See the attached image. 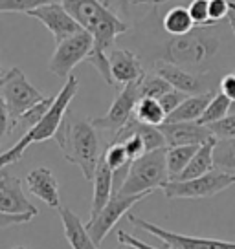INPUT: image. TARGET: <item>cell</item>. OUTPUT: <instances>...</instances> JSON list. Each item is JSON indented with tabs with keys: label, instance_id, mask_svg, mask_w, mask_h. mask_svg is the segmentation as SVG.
Segmentation results:
<instances>
[{
	"label": "cell",
	"instance_id": "1",
	"mask_svg": "<svg viewBox=\"0 0 235 249\" xmlns=\"http://www.w3.org/2000/svg\"><path fill=\"white\" fill-rule=\"evenodd\" d=\"M61 4L78 20L79 26L94 37V48L86 57V62L94 66L107 85L116 86L110 73L109 52L114 48L118 35L129 30V24L121 20L101 0H61Z\"/></svg>",
	"mask_w": 235,
	"mask_h": 249
},
{
	"label": "cell",
	"instance_id": "2",
	"mask_svg": "<svg viewBox=\"0 0 235 249\" xmlns=\"http://www.w3.org/2000/svg\"><path fill=\"white\" fill-rule=\"evenodd\" d=\"M54 140L57 141L64 160L76 165L86 181H92L98 161L103 154L98 128L94 126L92 119L78 116L68 108L64 112L63 121L59 124Z\"/></svg>",
	"mask_w": 235,
	"mask_h": 249
},
{
	"label": "cell",
	"instance_id": "3",
	"mask_svg": "<svg viewBox=\"0 0 235 249\" xmlns=\"http://www.w3.org/2000/svg\"><path fill=\"white\" fill-rule=\"evenodd\" d=\"M217 26H195L189 33L176 35L165 42L162 61L176 64L195 73L212 71L213 61L222 50Z\"/></svg>",
	"mask_w": 235,
	"mask_h": 249
},
{
	"label": "cell",
	"instance_id": "4",
	"mask_svg": "<svg viewBox=\"0 0 235 249\" xmlns=\"http://www.w3.org/2000/svg\"><path fill=\"white\" fill-rule=\"evenodd\" d=\"M78 90H79L78 77L70 73L66 77V83L63 85V88L54 97V105L46 112V116L42 117L35 126H32L30 130H26V134L17 141L13 147L0 154V171L9 167V165H17L19 161H22L24 152H26V148L30 147L32 143H40V141L55 138L57 128H59V124H61V121H63L64 117V112L68 110V107H70L72 99L76 97Z\"/></svg>",
	"mask_w": 235,
	"mask_h": 249
},
{
	"label": "cell",
	"instance_id": "5",
	"mask_svg": "<svg viewBox=\"0 0 235 249\" xmlns=\"http://www.w3.org/2000/svg\"><path fill=\"white\" fill-rule=\"evenodd\" d=\"M167 148V147H165ZM165 148H157L141 154L129 165L127 176L118 191L119 195H140V193H155L157 189L169 181Z\"/></svg>",
	"mask_w": 235,
	"mask_h": 249
},
{
	"label": "cell",
	"instance_id": "6",
	"mask_svg": "<svg viewBox=\"0 0 235 249\" xmlns=\"http://www.w3.org/2000/svg\"><path fill=\"white\" fill-rule=\"evenodd\" d=\"M0 95H2V101L9 112L13 128H15L19 117L22 116L26 110L32 108L33 105H37L44 99L42 92L37 90L26 79L24 71L17 66L4 71V75L0 77Z\"/></svg>",
	"mask_w": 235,
	"mask_h": 249
},
{
	"label": "cell",
	"instance_id": "7",
	"mask_svg": "<svg viewBox=\"0 0 235 249\" xmlns=\"http://www.w3.org/2000/svg\"><path fill=\"white\" fill-rule=\"evenodd\" d=\"M235 183L234 174L222 172L219 169L206 172L198 178L191 179H169L162 191L165 198H212L226 191Z\"/></svg>",
	"mask_w": 235,
	"mask_h": 249
},
{
	"label": "cell",
	"instance_id": "8",
	"mask_svg": "<svg viewBox=\"0 0 235 249\" xmlns=\"http://www.w3.org/2000/svg\"><path fill=\"white\" fill-rule=\"evenodd\" d=\"M127 220L134 227H138L140 231H145V233L153 234L155 238L164 242L165 249H235V242L175 233V231L164 229V227L157 226L153 222H147V220H141V218L134 216L131 213H127Z\"/></svg>",
	"mask_w": 235,
	"mask_h": 249
},
{
	"label": "cell",
	"instance_id": "9",
	"mask_svg": "<svg viewBox=\"0 0 235 249\" xmlns=\"http://www.w3.org/2000/svg\"><path fill=\"white\" fill-rule=\"evenodd\" d=\"M92 48H94V37L86 30H81L68 39L57 42V48L48 62V70L57 77L66 79L79 62L86 61Z\"/></svg>",
	"mask_w": 235,
	"mask_h": 249
},
{
	"label": "cell",
	"instance_id": "10",
	"mask_svg": "<svg viewBox=\"0 0 235 249\" xmlns=\"http://www.w3.org/2000/svg\"><path fill=\"white\" fill-rule=\"evenodd\" d=\"M149 195L151 193H140V195H119V193H114L112 198L109 200V203L99 211V214L86 222L88 234L92 236L96 246H101V242L107 238L110 229L121 220V216H125L136 203L141 202Z\"/></svg>",
	"mask_w": 235,
	"mask_h": 249
},
{
	"label": "cell",
	"instance_id": "11",
	"mask_svg": "<svg viewBox=\"0 0 235 249\" xmlns=\"http://www.w3.org/2000/svg\"><path fill=\"white\" fill-rule=\"evenodd\" d=\"M141 99L140 95V81H134L129 85H123V88L118 92L114 97V103L110 105L109 112L101 117H94L92 123L98 130L116 134L119 128H123L129 119L134 116V108L138 101Z\"/></svg>",
	"mask_w": 235,
	"mask_h": 249
},
{
	"label": "cell",
	"instance_id": "12",
	"mask_svg": "<svg viewBox=\"0 0 235 249\" xmlns=\"http://www.w3.org/2000/svg\"><path fill=\"white\" fill-rule=\"evenodd\" d=\"M157 73H160L162 77L176 90L186 92L188 95H195V93H206L215 90V75L212 71L208 73H195L189 71L186 68H180L176 64L171 62L160 61L157 64Z\"/></svg>",
	"mask_w": 235,
	"mask_h": 249
},
{
	"label": "cell",
	"instance_id": "13",
	"mask_svg": "<svg viewBox=\"0 0 235 249\" xmlns=\"http://www.w3.org/2000/svg\"><path fill=\"white\" fill-rule=\"evenodd\" d=\"M26 15L37 18L39 22H42L46 26V30L52 33V37L55 39V42H61V40L68 39L72 35H76L83 30L79 22L74 17L64 9V6L61 2H50L44 6L28 11Z\"/></svg>",
	"mask_w": 235,
	"mask_h": 249
},
{
	"label": "cell",
	"instance_id": "14",
	"mask_svg": "<svg viewBox=\"0 0 235 249\" xmlns=\"http://www.w3.org/2000/svg\"><path fill=\"white\" fill-rule=\"evenodd\" d=\"M0 213L8 214H32L39 211L22 191V181L13 174H0Z\"/></svg>",
	"mask_w": 235,
	"mask_h": 249
},
{
	"label": "cell",
	"instance_id": "15",
	"mask_svg": "<svg viewBox=\"0 0 235 249\" xmlns=\"http://www.w3.org/2000/svg\"><path fill=\"white\" fill-rule=\"evenodd\" d=\"M160 130L164 134L167 147H180V145H202L208 140H212L213 134L206 124L198 121H176V123L160 124Z\"/></svg>",
	"mask_w": 235,
	"mask_h": 249
},
{
	"label": "cell",
	"instance_id": "16",
	"mask_svg": "<svg viewBox=\"0 0 235 249\" xmlns=\"http://www.w3.org/2000/svg\"><path fill=\"white\" fill-rule=\"evenodd\" d=\"M26 189L28 193L37 196L50 209L61 207V193L55 174L48 167H37L26 174Z\"/></svg>",
	"mask_w": 235,
	"mask_h": 249
},
{
	"label": "cell",
	"instance_id": "17",
	"mask_svg": "<svg viewBox=\"0 0 235 249\" xmlns=\"http://www.w3.org/2000/svg\"><path fill=\"white\" fill-rule=\"evenodd\" d=\"M109 62L110 73L116 85H129L134 81H140L145 75L140 57L127 48H112L109 52Z\"/></svg>",
	"mask_w": 235,
	"mask_h": 249
},
{
	"label": "cell",
	"instance_id": "18",
	"mask_svg": "<svg viewBox=\"0 0 235 249\" xmlns=\"http://www.w3.org/2000/svg\"><path fill=\"white\" fill-rule=\"evenodd\" d=\"M92 181H94V195H92V205H90V218H96L114 195V172L105 161L103 154L98 161Z\"/></svg>",
	"mask_w": 235,
	"mask_h": 249
},
{
	"label": "cell",
	"instance_id": "19",
	"mask_svg": "<svg viewBox=\"0 0 235 249\" xmlns=\"http://www.w3.org/2000/svg\"><path fill=\"white\" fill-rule=\"evenodd\" d=\"M57 211H59V216L63 222L64 238L68 240L72 249H99V246H96L92 236L88 234L86 226L74 211L64 207V205H61Z\"/></svg>",
	"mask_w": 235,
	"mask_h": 249
},
{
	"label": "cell",
	"instance_id": "20",
	"mask_svg": "<svg viewBox=\"0 0 235 249\" xmlns=\"http://www.w3.org/2000/svg\"><path fill=\"white\" fill-rule=\"evenodd\" d=\"M213 95H215V92L188 95V97L180 103L178 108H175L171 114H167L165 121H167V123H176V121H198L200 116L204 114L206 107H208L210 101L213 99Z\"/></svg>",
	"mask_w": 235,
	"mask_h": 249
},
{
	"label": "cell",
	"instance_id": "21",
	"mask_svg": "<svg viewBox=\"0 0 235 249\" xmlns=\"http://www.w3.org/2000/svg\"><path fill=\"white\" fill-rule=\"evenodd\" d=\"M215 138L208 140L206 143H202L200 147L196 148V152L193 154V158L189 160V163L186 165V169L176 176L175 179H191L198 178L206 172L213 171V145H215Z\"/></svg>",
	"mask_w": 235,
	"mask_h": 249
},
{
	"label": "cell",
	"instance_id": "22",
	"mask_svg": "<svg viewBox=\"0 0 235 249\" xmlns=\"http://www.w3.org/2000/svg\"><path fill=\"white\" fill-rule=\"evenodd\" d=\"M162 26H164L165 33H169L171 37L176 35H184L195 28V22L189 15L188 8L184 6H175L165 11L164 18H162Z\"/></svg>",
	"mask_w": 235,
	"mask_h": 249
},
{
	"label": "cell",
	"instance_id": "23",
	"mask_svg": "<svg viewBox=\"0 0 235 249\" xmlns=\"http://www.w3.org/2000/svg\"><path fill=\"white\" fill-rule=\"evenodd\" d=\"M127 130L131 132H136L141 136V140L145 143V150L151 152V150H157V148H165L167 147V141H165L164 134L160 130V126H155V124H147V123H141L140 119L136 117H131L129 123L123 126ZM121 130V128H119Z\"/></svg>",
	"mask_w": 235,
	"mask_h": 249
},
{
	"label": "cell",
	"instance_id": "24",
	"mask_svg": "<svg viewBox=\"0 0 235 249\" xmlns=\"http://www.w3.org/2000/svg\"><path fill=\"white\" fill-rule=\"evenodd\" d=\"M198 147L200 145H180V147L165 148V161H167L169 179H175L186 169V165L189 163V160L193 158Z\"/></svg>",
	"mask_w": 235,
	"mask_h": 249
},
{
	"label": "cell",
	"instance_id": "25",
	"mask_svg": "<svg viewBox=\"0 0 235 249\" xmlns=\"http://www.w3.org/2000/svg\"><path fill=\"white\" fill-rule=\"evenodd\" d=\"M213 167L235 176V138L215 141V145H213Z\"/></svg>",
	"mask_w": 235,
	"mask_h": 249
},
{
	"label": "cell",
	"instance_id": "26",
	"mask_svg": "<svg viewBox=\"0 0 235 249\" xmlns=\"http://www.w3.org/2000/svg\"><path fill=\"white\" fill-rule=\"evenodd\" d=\"M165 110L162 108V105L158 99H153V97H141L136 108H134V117L140 119L141 123L147 124H155V126H160V124L165 121Z\"/></svg>",
	"mask_w": 235,
	"mask_h": 249
},
{
	"label": "cell",
	"instance_id": "27",
	"mask_svg": "<svg viewBox=\"0 0 235 249\" xmlns=\"http://www.w3.org/2000/svg\"><path fill=\"white\" fill-rule=\"evenodd\" d=\"M230 105H232V101L228 99L224 93L215 92L213 99L210 101V105L206 107L204 114L200 116V119H198V123H200V124H210V123H213V121H219V119H222L224 116H228V114H230Z\"/></svg>",
	"mask_w": 235,
	"mask_h": 249
},
{
	"label": "cell",
	"instance_id": "28",
	"mask_svg": "<svg viewBox=\"0 0 235 249\" xmlns=\"http://www.w3.org/2000/svg\"><path fill=\"white\" fill-rule=\"evenodd\" d=\"M173 86L165 81L160 73H145L140 79V95L141 97H153L160 99L164 93H167Z\"/></svg>",
	"mask_w": 235,
	"mask_h": 249
},
{
	"label": "cell",
	"instance_id": "29",
	"mask_svg": "<svg viewBox=\"0 0 235 249\" xmlns=\"http://www.w3.org/2000/svg\"><path fill=\"white\" fill-rule=\"evenodd\" d=\"M52 105H54V97H44L42 101H39L37 105H33L32 108H28L22 116L19 117L15 128L17 126H22L26 130H30L32 126H35L42 117L46 116V112L52 108Z\"/></svg>",
	"mask_w": 235,
	"mask_h": 249
},
{
	"label": "cell",
	"instance_id": "30",
	"mask_svg": "<svg viewBox=\"0 0 235 249\" xmlns=\"http://www.w3.org/2000/svg\"><path fill=\"white\" fill-rule=\"evenodd\" d=\"M61 0H0V13H28L32 9Z\"/></svg>",
	"mask_w": 235,
	"mask_h": 249
},
{
	"label": "cell",
	"instance_id": "31",
	"mask_svg": "<svg viewBox=\"0 0 235 249\" xmlns=\"http://www.w3.org/2000/svg\"><path fill=\"white\" fill-rule=\"evenodd\" d=\"M210 128V132L213 134L215 140H232L235 138V114H228L219 121L206 124Z\"/></svg>",
	"mask_w": 235,
	"mask_h": 249
},
{
	"label": "cell",
	"instance_id": "32",
	"mask_svg": "<svg viewBox=\"0 0 235 249\" xmlns=\"http://www.w3.org/2000/svg\"><path fill=\"white\" fill-rule=\"evenodd\" d=\"M189 15L193 18L195 26H213L210 18V8H208V0H193L189 4Z\"/></svg>",
	"mask_w": 235,
	"mask_h": 249
},
{
	"label": "cell",
	"instance_id": "33",
	"mask_svg": "<svg viewBox=\"0 0 235 249\" xmlns=\"http://www.w3.org/2000/svg\"><path fill=\"white\" fill-rule=\"evenodd\" d=\"M186 97H188V93L186 92H180V90H176V88H171V90H169L167 93H164L158 101H160V105H162V108L165 110V114H171L173 110L180 107V103L184 101Z\"/></svg>",
	"mask_w": 235,
	"mask_h": 249
},
{
	"label": "cell",
	"instance_id": "34",
	"mask_svg": "<svg viewBox=\"0 0 235 249\" xmlns=\"http://www.w3.org/2000/svg\"><path fill=\"white\" fill-rule=\"evenodd\" d=\"M210 8V18L213 24H220L226 20L228 11H230V0H208Z\"/></svg>",
	"mask_w": 235,
	"mask_h": 249
},
{
	"label": "cell",
	"instance_id": "35",
	"mask_svg": "<svg viewBox=\"0 0 235 249\" xmlns=\"http://www.w3.org/2000/svg\"><path fill=\"white\" fill-rule=\"evenodd\" d=\"M32 214H8V213H0V229H6L11 226H19V224H28L32 222Z\"/></svg>",
	"mask_w": 235,
	"mask_h": 249
},
{
	"label": "cell",
	"instance_id": "36",
	"mask_svg": "<svg viewBox=\"0 0 235 249\" xmlns=\"http://www.w3.org/2000/svg\"><path fill=\"white\" fill-rule=\"evenodd\" d=\"M11 130H13V126H11V117H9V112H8V108H6L4 101H2V95H0V145H2L4 138H6Z\"/></svg>",
	"mask_w": 235,
	"mask_h": 249
},
{
	"label": "cell",
	"instance_id": "37",
	"mask_svg": "<svg viewBox=\"0 0 235 249\" xmlns=\"http://www.w3.org/2000/svg\"><path fill=\"white\" fill-rule=\"evenodd\" d=\"M219 92H222L230 101H235V73H226L219 81Z\"/></svg>",
	"mask_w": 235,
	"mask_h": 249
},
{
	"label": "cell",
	"instance_id": "38",
	"mask_svg": "<svg viewBox=\"0 0 235 249\" xmlns=\"http://www.w3.org/2000/svg\"><path fill=\"white\" fill-rule=\"evenodd\" d=\"M118 242H119V244H131V246H134V248H138V249H158V248L149 246V244H145V242L140 240L138 236H133V234L125 233L123 229L118 231Z\"/></svg>",
	"mask_w": 235,
	"mask_h": 249
},
{
	"label": "cell",
	"instance_id": "39",
	"mask_svg": "<svg viewBox=\"0 0 235 249\" xmlns=\"http://www.w3.org/2000/svg\"><path fill=\"white\" fill-rule=\"evenodd\" d=\"M226 20L230 24V30H232V33H234L235 37V0H230V11H228Z\"/></svg>",
	"mask_w": 235,
	"mask_h": 249
},
{
	"label": "cell",
	"instance_id": "40",
	"mask_svg": "<svg viewBox=\"0 0 235 249\" xmlns=\"http://www.w3.org/2000/svg\"><path fill=\"white\" fill-rule=\"evenodd\" d=\"M136 4H149V6H160L165 2H171V0H134Z\"/></svg>",
	"mask_w": 235,
	"mask_h": 249
},
{
	"label": "cell",
	"instance_id": "41",
	"mask_svg": "<svg viewBox=\"0 0 235 249\" xmlns=\"http://www.w3.org/2000/svg\"><path fill=\"white\" fill-rule=\"evenodd\" d=\"M119 249H138V248H134L131 244H119Z\"/></svg>",
	"mask_w": 235,
	"mask_h": 249
},
{
	"label": "cell",
	"instance_id": "42",
	"mask_svg": "<svg viewBox=\"0 0 235 249\" xmlns=\"http://www.w3.org/2000/svg\"><path fill=\"white\" fill-rule=\"evenodd\" d=\"M230 114H235V101H232V105H230Z\"/></svg>",
	"mask_w": 235,
	"mask_h": 249
},
{
	"label": "cell",
	"instance_id": "43",
	"mask_svg": "<svg viewBox=\"0 0 235 249\" xmlns=\"http://www.w3.org/2000/svg\"><path fill=\"white\" fill-rule=\"evenodd\" d=\"M11 249H28L26 246H15V248H11Z\"/></svg>",
	"mask_w": 235,
	"mask_h": 249
},
{
	"label": "cell",
	"instance_id": "44",
	"mask_svg": "<svg viewBox=\"0 0 235 249\" xmlns=\"http://www.w3.org/2000/svg\"><path fill=\"white\" fill-rule=\"evenodd\" d=\"M2 75H4V70H2V64H0V77H2Z\"/></svg>",
	"mask_w": 235,
	"mask_h": 249
},
{
	"label": "cell",
	"instance_id": "45",
	"mask_svg": "<svg viewBox=\"0 0 235 249\" xmlns=\"http://www.w3.org/2000/svg\"><path fill=\"white\" fill-rule=\"evenodd\" d=\"M234 73H235V70H234Z\"/></svg>",
	"mask_w": 235,
	"mask_h": 249
}]
</instances>
